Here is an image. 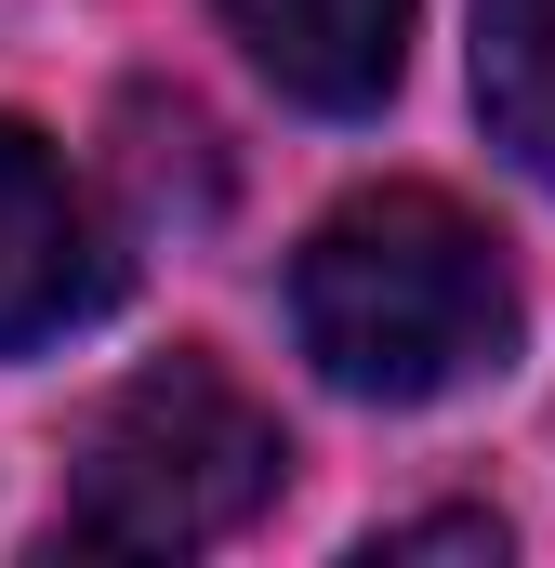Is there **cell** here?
<instances>
[{"instance_id": "6da1fadb", "label": "cell", "mask_w": 555, "mask_h": 568, "mask_svg": "<svg viewBox=\"0 0 555 568\" xmlns=\"http://www.w3.org/2000/svg\"><path fill=\"white\" fill-rule=\"evenodd\" d=\"M291 331H304L317 384L423 410V397H463L516 357V265L463 199L371 185L291 252Z\"/></svg>"}, {"instance_id": "7a4b0ae2", "label": "cell", "mask_w": 555, "mask_h": 568, "mask_svg": "<svg viewBox=\"0 0 555 568\" xmlns=\"http://www.w3.org/2000/svg\"><path fill=\"white\" fill-rule=\"evenodd\" d=\"M278 476H291L278 410L225 357L172 344L80 424L67 503H53V556H212L278 503Z\"/></svg>"}, {"instance_id": "3957f363", "label": "cell", "mask_w": 555, "mask_h": 568, "mask_svg": "<svg viewBox=\"0 0 555 568\" xmlns=\"http://www.w3.org/2000/svg\"><path fill=\"white\" fill-rule=\"evenodd\" d=\"M120 304V239L80 199V172L27 120H0V357H40Z\"/></svg>"}, {"instance_id": "277c9868", "label": "cell", "mask_w": 555, "mask_h": 568, "mask_svg": "<svg viewBox=\"0 0 555 568\" xmlns=\"http://www.w3.org/2000/svg\"><path fill=\"white\" fill-rule=\"evenodd\" d=\"M212 13L317 120H371L397 93V67H411V0H212Z\"/></svg>"}, {"instance_id": "5b68a950", "label": "cell", "mask_w": 555, "mask_h": 568, "mask_svg": "<svg viewBox=\"0 0 555 568\" xmlns=\"http://www.w3.org/2000/svg\"><path fill=\"white\" fill-rule=\"evenodd\" d=\"M476 120L529 185H555V0H476Z\"/></svg>"}, {"instance_id": "8992f818", "label": "cell", "mask_w": 555, "mask_h": 568, "mask_svg": "<svg viewBox=\"0 0 555 568\" xmlns=\"http://www.w3.org/2000/svg\"><path fill=\"white\" fill-rule=\"evenodd\" d=\"M371 556H503V516H397L371 529Z\"/></svg>"}]
</instances>
